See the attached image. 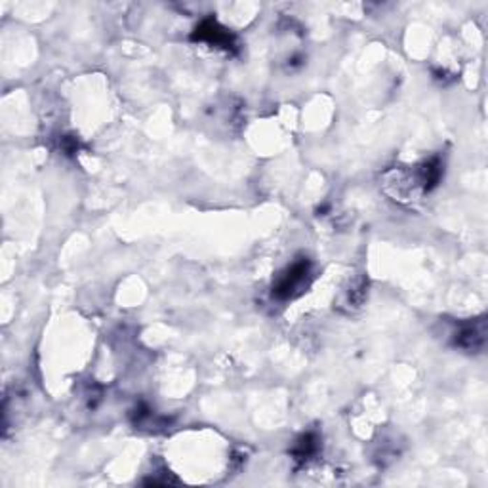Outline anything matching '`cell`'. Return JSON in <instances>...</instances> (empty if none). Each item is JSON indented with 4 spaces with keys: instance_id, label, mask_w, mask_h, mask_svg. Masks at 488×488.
<instances>
[{
    "instance_id": "obj_1",
    "label": "cell",
    "mask_w": 488,
    "mask_h": 488,
    "mask_svg": "<svg viewBox=\"0 0 488 488\" xmlns=\"http://www.w3.org/2000/svg\"><path fill=\"white\" fill-rule=\"evenodd\" d=\"M307 277H309V264H307V261L294 264L292 267L286 269L285 275L277 280V285L273 288V296H277L280 300L292 298L294 294L298 292L301 286L306 285Z\"/></svg>"
},
{
    "instance_id": "obj_3",
    "label": "cell",
    "mask_w": 488,
    "mask_h": 488,
    "mask_svg": "<svg viewBox=\"0 0 488 488\" xmlns=\"http://www.w3.org/2000/svg\"><path fill=\"white\" fill-rule=\"evenodd\" d=\"M196 31H199V33H196V38H201V41L216 44V46H227V44H231L229 33H227L225 29L220 27L216 21H204L203 25L196 29Z\"/></svg>"
},
{
    "instance_id": "obj_2",
    "label": "cell",
    "mask_w": 488,
    "mask_h": 488,
    "mask_svg": "<svg viewBox=\"0 0 488 488\" xmlns=\"http://www.w3.org/2000/svg\"><path fill=\"white\" fill-rule=\"evenodd\" d=\"M456 345H460L461 349L466 351H477L485 345V324H479V326H464L456 334Z\"/></svg>"
},
{
    "instance_id": "obj_4",
    "label": "cell",
    "mask_w": 488,
    "mask_h": 488,
    "mask_svg": "<svg viewBox=\"0 0 488 488\" xmlns=\"http://www.w3.org/2000/svg\"><path fill=\"white\" fill-rule=\"evenodd\" d=\"M315 448H317V439H315V435H306V437L298 443V450H296V454H298V458H307V456H311V454L315 452Z\"/></svg>"
}]
</instances>
